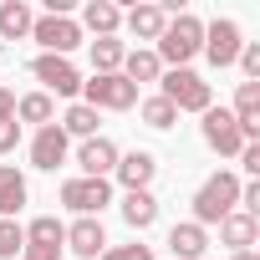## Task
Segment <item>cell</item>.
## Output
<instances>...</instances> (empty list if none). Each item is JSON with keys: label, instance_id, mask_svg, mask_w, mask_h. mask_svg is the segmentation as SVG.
<instances>
[{"label": "cell", "instance_id": "obj_11", "mask_svg": "<svg viewBox=\"0 0 260 260\" xmlns=\"http://www.w3.org/2000/svg\"><path fill=\"white\" fill-rule=\"evenodd\" d=\"M77 169H82V179H107L112 169H117V143L112 138H82V148H77Z\"/></svg>", "mask_w": 260, "mask_h": 260}, {"label": "cell", "instance_id": "obj_18", "mask_svg": "<svg viewBox=\"0 0 260 260\" xmlns=\"http://www.w3.org/2000/svg\"><path fill=\"white\" fill-rule=\"evenodd\" d=\"M31 26H36V16H31L26 0H6L0 6V41H21V36H31Z\"/></svg>", "mask_w": 260, "mask_h": 260}, {"label": "cell", "instance_id": "obj_3", "mask_svg": "<svg viewBox=\"0 0 260 260\" xmlns=\"http://www.w3.org/2000/svg\"><path fill=\"white\" fill-rule=\"evenodd\" d=\"M164 82V102L174 107V112H204V107H214L209 102V82L199 77V72H189V67H174L169 77H158Z\"/></svg>", "mask_w": 260, "mask_h": 260}, {"label": "cell", "instance_id": "obj_34", "mask_svg": "<svg viewBox=\"0 0 260 260\" xmlns=\"http://www.w3.org/2000/svg\"><path fill=\"white\" fill-rule=\"evenodd\" d=\"M230 260H260V255H255V250H240V255H230Z\"/></svg>", "mask_w": 260, "mask_h": 260}, {"label": "cell", "instance_id": "obj_15", "mask_svg": "<svg viewBox=\"0 0 260 260\" xmlns=\"http://www.w3.org/2000/svg\"><path fill=\"white\" fill-rule=\"evenodd\" d=\"M169 250H174V260H199L209 250V230H199L194 219H184V224L169 230Z\"/></svg>", "mask_w": 260, "mask_h": 260}, {"label": "cell", "instance_id": "obj_9", "mask_svg": "<svg viewBox=\"0 0 260 260\" xmlns=\"http://www.w3.org/2000/svg\"><path fill=\"white\" fill-rule=\"evenodd\" d=\"M240 26L230 21V16H214L209 26H204V56H209V67H235V56H240Z\"/></svg>", "mask_w": 260, "mask_h": 260}, {"label": "cell", "instance_id": "obj_12", "mask_svg": "<svg viewBox=\"0 0 260 260\" xmlns=\"http://www.w3.org/2000/svg\"><path fill=\"white\" fill-rule=\"evenodd\" d=\"M117 184L127 189V194H138V189H148L153 184V174H158V158L148 153V148H133V153H117Z\"/></svg>", "mask_w": 260, "mask_h": 260}, {"label": "cell", "instance_id": "obj_7", "mask_svg": "<svg viewBox=\"0 0 260 260\" xmlns=\"http://www.w3.org/2000/svg\"><path fill=\"white\" fill-rule=\"evenodd\" d=\"M31 77L46 87V97H51V92H56V97H77V92H82V72H77L67 56H46V51H41V56L31 61Z\"/></svg>", "mask_w": 260, "mask_h": 260}, {"label": "cell", "instance_id": "obj_17", "mask_svg": "<svg viewBox=\"0 0 260 260\" xmlns=\"http://www.w3.org/2000/svg\"><path fill=\"white\" fill-rule=\"evenodd\" d=\"M77 26H87L97 41L102 36H117V26H122V11L112 6V0H87V11H82V21Z\"/></svg>", "mask_w": 260, "mask_h": 260}, {"label": "cell", "instance_id": "obj_24", "mask_svg": "<svg viewBox=\"0 0 260 260\" xmlns=\"http://www.w3.org/2000/svg\"><path fill=\"white\" fill-rule=\"evenodd\" d=\"M26 245H46V250H61V245H67V224H61L56 214H41V219H31V230H26Z\"/></svg>", "mask_w": 260, "mask_h": 260}, {"label": "cell", "instance_id": "obj_4", "mask_svg": "<svg viewBox=\"0 0 260 260\" xmlns=\"http://www.w3.org/2000/svg\"><path fill=\"white\" fill-rule=\"evenodd\" d=\"M82 92H87V107H107V112H127V107H138V87L127 82L122 72H112V77H97L92 72V82H82Z\"/></svg>", "mask_w": 260, "mask_h": 260}, {"label": "cell", "instance_id": "obj_10", "mask_svg": "<svg viewBox=\"0 0 260 260\" xmlns=\"http://www.w3.org/2000/svg\"><path fill=\"white\" fill-rule=\"evenodd\" d=\"M67 164V133L56 122H46V127H36V138H31V169H41V174H56Z\"/></svg>", "mask_w": 260, "mask_h": 260}, {"label": "cell", "instance_id": "obj_14", "mask_svg": "<svg viewBox=\"0 0 260 260\" xmlns=\"http://www.w3.org/2000/svg\"><path fill=\"white\" fill-rule=\"evenodd\" d=\"M255 235H260V224H255V214H245V209H230L224 219H219V240L240 255V250H250L255 245Z\"/></svg>", "mask_w": 260, "mask_h": 260}, {"label": "cell", "instance_id": "obj_26", "mask_svg": "<svg viewBox=\"0 0 260 260\" xmlns=\"http://www.w3.org/2000/svg\"><path fill=\"white\" fill-rule=\"evenodd\" d=\"M138 117H143L148 127H158V133H164V127H174V122H179V112H174V107H169L164 97H143V102H138Z\"/></svg>", "mask_w": 260, "mask_h": 260}, {"label": "cell", "instance_id": "obj_22", "mask_svg": "<svg viewBox=\"0 0 260 260\" xmlns=\"http://www.w3.org/2000/svg\"><path fill=\"white\" fill-rule=\"evenodd\" d=\"M122 56H127V46H122L117 36H102V41H92V72H97V77H112V72H122Z\"/></svg>", "mask_w": 260, "mask_h": 260}, {"label": "cell", "instance_id": "obj_25", "mask_svg": "<svg viewBox=\"0 0 260 260\" xmlns=\"http://www.w3.org/2000/svg\"><path fill=\"white\" fill-rule=\"evenodd\" d=\"M51 112H56V107H51V97H46V92H26V97H16V117H21V122L46 127V122H51Z\"/></svg>", "mask_w": 260, "mask_h": 260}, {"label": "cell", "instance_id": "obj_30", "mask_svg": "<svg viewBox=\"0 0 260 260\" xmlns=\"http://www.w3.org/2000/svg\"><path fill=\"white\" fill-rule=\"evenodd\" d=\"M16 143H21V122L11 117V122H0V153H16Z\"/></svg>", "mask_w": 260, "mask_h": 260}, {"label": "cell", "instance_id": "obj_27", "mask_svg": "<svg viewBox=\"0 0 260 260\" xmlns=\"http://www.w3.org/2000/svg\"><path fill=\"white\" fill-rule=\"evenodd\" d=\"M16 250H26V230L16 219H0V260H16Z\"/></svg>", "mask_w": 260, "mask_h": 260}, {"label": "cell", "instance_id": "obj_16", "mask_svg": "<svg viewBox=\"0 0 260 260\" xmlns=\"http://www.w3.org/2000/svg\"><path fill=\"white\" fill-rule=\"evenodd\" d=\"M122 26L133 31L138 41H158L164 26H169V11H164V6H133V11L122 16Z\"/></svg>", "mask_w": 260, "mask_h": 260}, {"label": "cell", "instance_id": "obj_19", "mask_svg": "<svg viewBox=\"0 0 260 260\" xmlns=\"http://www.w3.org/2000/svg\"><path fill=\"white\" fill-rule=\"evenodd\" d=\"M21 204H26V179L11 164H0V219H16Z\"/></svg>", "mask_w": 260, "mask_h": 260}, {"label": "cell", "instance_id": "obj_28", "mask_svg": "<svg viewBox=\"0 0 260 260\" xmlns=\"http://www.w3.org/2000/svg\"><path fill=\"white\" fill-rule=\"evenodd\" d=\"M102 260H153V250H148V245H138V240H133V245H107V250H102Z\"/></svg>", "mask_w": 260, "mask_h": 260}, {"label": "cell", "instance_id": "obj_29", "mask_svg": "<svg viewBox=\"0 0 260 260\" xmlns=\"http://www.w3.org/2000/svg\"><path fill=\"white\" fill-rule=\"evenodd\" d=\"M240 72H245V82H260V46H240Z\"/></svg>", "mask_w": 260, "mask_h": 260}, {"label": "cell", "instance_id": "obj_1", "mask_svg": "<svg viewBox=\"0 0 260 260\" xmlns=\"http://www.w3.org/2000/svg\"><path fill=\"white\" fill-rule=\"evenodd\" d=\"M199 46H204V21L189 16V11H179V16H169V26H164L153 56H158V61H174V67H189V61L199 56Z\"/></svg>", "mask_w": 260, "mask_h": 260}, {"label": "cell", "instance_id": "obj_8", "mask_svg": "<svg viewBox=\"0 0 260 260\" xmlns=\"http://www.w3.org/2000/svg\"><path fill=\"white\" fill-rule=\"evenodd\" d=\"M204 143L219 153V158H240L245 138H240V122L230 107H204Z\"/></svg>", "mask_w": 260, "mask_h": 260}, {"label": "cell", "instance_id": "obj_33", "mask_svg": "<svg viewBox=\"0 0 260 260\" xmlns=\"http://www.w3.org/2000/svg\"><path fill=\"white\" fill-rule=\"evenodd\" d=\"M11 117H16V92L0 87V122H11Z\"/></svg>", "mask_w": 260, "mask_h": 260}, {"label": "cell", "instance_id": "obj_6", "mask_svg": "<svg viewBox=\"0 0 260 260\" xmlns=\"http://www.w3.org/2000/svg\"><path fill=\"white\" fill-rule=\"evenodd\" d=\"M31 36L41 41V51H46V56H67V51H77V46H82V26H77L72 16H36Z\"/></svg>", "mask_w": 260, "mask_h": 260}, {"label": "cell", "instance_id": "obj_23", "mask_svg": "<svg viewBox=\"0 0 260 260\" xmlns=\"http://www.w3.org/2000/svg\"><path fill=\"white\" fill-rule=\"evenodd\" d=\"M67 138H97V107H87V102H72L67 107V117L56 122Z\"/></svg>", "mask_w": 260, "mask_h": 260}, {"label": "cell", "instance_id": "obj_20", "mask_svg": "<svg viewBox=\"0 0 260 260\" xmlns=\"http://www.w3.org/2000/svg\"><path fill=\"white\" fill-rule=\"evenodd\" d=\"M122 219H127V230H148V224L158 219V199H153L148 189L127 194V199H122Z\"/></svg>", "mask_w": 260, "mask_h": 260}, {"label": "cell", "instance_id": "obj_5", "mask_svg": "<svg viewBox=\"0 0 260 260\" xmlns=\"http://www.w3.org/2000/svg\"><path fill=\"white\" fill-rule=\"evenodd\" d=\"M61 204L77 209L82 219H97V214L112 204V184H107V179H67V184H61Z\"/></svg>", "mask_w": 260, "mask_h": 260}, {"label": "cell", "instance_id": "obj_21", "mask_svg": "<svg viewBox=\"0 0 260 260\" xmlns=\"http://www.w3.org/2000/svg\"><path fill=\"white\" fill-rule=\"evenodd\" d=\"M122 77L133 82V87H138V82H158V77H164V61H158L153 51L138 46V51H127V56H122Z\"/></svg>", "mask_w": 260, "mask_h": 260}, {"label": "cell", "instance_id": "obj_2", "mask_svg": "<svg viewBox=\"0 0 260 260\" xmlns=\"http://www.w3.org/2000/svg\"><path fill=\"white\" fill-rule=\"evenodd\" d=\"M235 204H240V179L219 169V174H209V179L194 189V224H199V230H204V224H219Z\"/></svg>", "mask_w": 260, "mask_h": 260}, {"label": "cell", "instance_id": "obj_32", "mask_svg": "<svg viewBox=\"0 0 260 260\" xmlns=\"http://www.w3.org/2000/svg\"><path fill=\"white\" fill-rule=\"evenodd\" d=\"M240 204H245V214H255L260 209V184L250 179V184H240Z\"/></svg>", "mask_w": 260, "mask_h": 260}, {"label": "cell", "instance_id": "obj_31", "mask_svg": "<svg viewBox=\"0 0 260 260\" xmlns=\"http://www.w3.org/2000/svg\"><path fill=\"white\" fill-rule=\"evenodd\" d=\"M240 164H245V174L260 179V143H245V148H240Z\"/></svg>", "mask_w": 260, "mask_h": 260}, {"label": "cell", "instance_id": "obj_13", "mask_svg": "<svg viewBox=\"0 0 260 260\" xmlns=\"http://www.w3.org/2000/svg\"><path fill=\"white\" fill-rule=\"evenodd\" d=\"M67 245H72V255H82V260H97V255L107 250L102 219H77V224H67Z\"/></svg>", "mask_w": 260, "mask_h": 260}]
</instances>
